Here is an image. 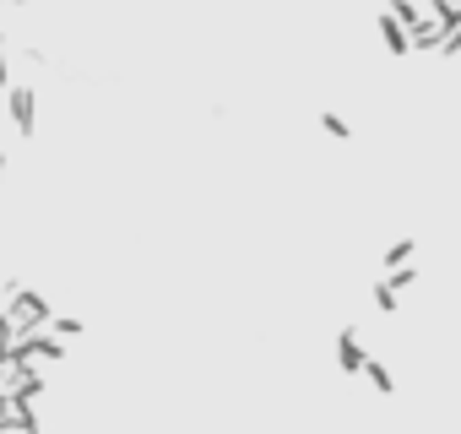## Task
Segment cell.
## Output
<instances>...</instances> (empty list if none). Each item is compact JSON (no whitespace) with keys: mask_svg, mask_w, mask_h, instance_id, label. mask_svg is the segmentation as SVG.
I'll return each instance as SVG.
<instances>
[{"mask_svg":"<svg viewBox=\"0 0 461 434\" xmlns=\"http://www.w3.org/2000/svg\"><path fill=\"white\" fill-rule=\"evenodd\" d=\"M0 434H33V423H12V429H6V423H0Z\"/></svg>","mask_w":461,"mask_h":434,"instance_id":"obj_1","label":"cell"}]
</instances>
